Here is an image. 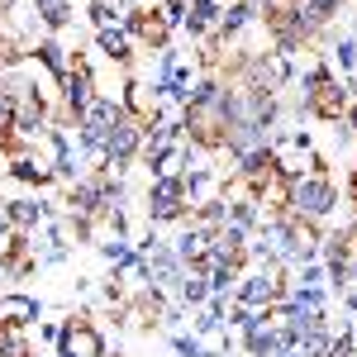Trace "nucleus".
I'll list each match as a JSON object with an SVG mask.
<instances>
[{
  "label": "nucleus",
  "instance_id": "5701e85b",
  "mask_svg": "<svg viewBox=\"0 0 357 357\" xmlns=\"http://www.w3.org/2000/svg\"><path fill=\"white\" fill-rule=\"evenodd\" d=\"M172 348H176V357H205V343L195 333H172Z\"/></svg>",
  "mask_w": 357,
  "mask_h": 357
},
{
  "label": "nucleus",
  "instance_id": "a211bd4d",
  "mask_svg": "<svg viewBox=\"0 0 357 357\" xmlns=\"http://www.w3.org/2000/svg\"><path fill=\"white\" fill-rule=\"evenodd\" d=\"M176 296H181V305H186V310L210 305V281H205V272H200V267H186L181 286H176Z\"/></svg>",
  "mask_w": 357,
  "mask_h": 357
},
{
  "label": "nucleus",
  "instance_id": "cd10ccee",
  "mask_svg": "<svg viewBox=\"0 0 357 357\" xmlns=\"http://www.w3.org/2000/svg\"><path fill=\"white\" fill-rule=\"evenodd\" d=\"M343 124H348V129H353V134H357V100H353V105H348V114H343Z\"/></svg>",
  "mask_w": 357,
  "mask_h": 357
},
{
  "label": "nucleus",
  "instance_id": "7ed1b4c3",
  "mask_svg": "<svg viewBox=\"0 0 357 357\" xmlns=\"http://www.w3.org/2000/svg\"><path fill=\"white\" fill-rule=\"evenodd\" d=\"M143 205H148V224H186L191 220V200H186V181H181V172H167V176H153L148 181V195H143Z\"/></svg>",
  "mask_w": 357,
  "mask_h": 357
},
{
  "label": "nucleus",
  "instance_id": "f03ea898",
  "mask_svg": "<svg viewBox=\"0 0 357 357\" xmlns=\"http://www.w3.org/2000/svg\"><path fill=\"white\" fill-rule=\"evenodd\" d=\"M119 119H124V105H119V96L100 91V96L91 100V110L77 119V153H82L86 162L105 153V138H110V129L119 124Z\"/></svg>",
  "mask_w": 357,
  "mask_h": 357
},
{
  "label": "nucleus",
  "instance_id": "39448f33",
  "mask_svg": "<svg viewBox=\"0 0 357 357\" xmlns=\"http://www.w3.org/2000/svg\"><path fill=\"white\" fill-rule=\"evenodd\" d=\"M138 153H143V119L124 114V119L110 129V138H105V153H100V167H96V172L124 176V172L138 162Z\"/></svg>",
  "mask_w": 357,
  "mask_h": 357
},
{
  "label": "nucleus",
  "instance_id": "6e6552de",
  "mask_svg": "<svg viewBox=\"0 0 357 357\" xmlns=\"http://www.w3.org/2000/svg\"><path fill=\"white\" fill-rule=\"evenodd\" d=\"M5 205V220L10 229H20V234H38V224L57 220V210L48 200H33V195H15V200H0Z\"/></svg>",
  "mask_w": 357,
  "mask_h": 357
},
{
  "label": "nucleus",
  "instance_id": "b1692460",
  "mask_svg": "<svg viewBox=\"0 0 357 357\" xmlns=\"http://www.w3.org/2000/svg\"><path fill=\"white\" fill-rule=\"evenodd\" d=\"M291 281H296V286H324V262H305V267H296Z\"/></svg>",
  "mask_w": 357,
  "mask_h": 357
},
{
  "label": "nucleus",
  "instance_id": "473e14b6",
  "mask_svg": "<svg viewBox=\"0 0 357 357\" xmlns=\"http://www.w3.org/2000/svg\"><path fill=\"white\" fill-rule=\"evenodd\" d=\"M353 86H357V82H353Z\"/></svg>",
  "mask_w": 357,
  "mask_h": 357
},
{
  "label": "nucleus",
  "instance_id": "393cba45",
  "mask_svg": "<svg viewBox=\"0 0 357 357\" xmlns=\"http://www.w3.org/2000/svg\"><path fill=\"white\" fill-rule=\"evenodd\" d=\"M33 329H38V338H43V343H62V324H53V319H38V324H33Z\"/></svg>",
  "mask_w": 357,
  "mask_h": 357
},
{
  "label": "nucleus",
  "instance_id": "f3484780",
  "mask_svg": "<svg viewBox=\"0 0 357 357\" xmlns=\"http://www.w3.org/2000/svg\"><path fill=\"white\" fill-rule=\"evenodd\" d=\"M329 67L343 77V82H357V38L353 33H343V38H333L329 48Z\"/></svg>",
  "mask_w": 357,
  "mask_h": 357
},
{
  "label": "nucleus",
  "instance_id": "9b49d317",
  "mask_svg": "<svg viewBox=\"0 0 357 357\" xmlns=\"http://www.w3.org/2000/svg\"><path fill=\"white\" fill-rule=\"evenodd\" d=\"M224 0H186V20H181V33H191V43H205L215 29H220Z\"/></svg>",
  "mask_w": 357,
  "mask_h": 357
},
{
  "label": "nucleus",
  "instance_id": "9d476101",
  "mask_svg": "<svg viewBox=\"0 0 357 357\" xmlns=\"http://www.w3.org/2000/svg\"><path fill=\"white\" fill-rule=\"evenodd\" d=\"M210 243H215V229L186 220L181 229H176V238H172V252L181 257V267H200V262H205V252H210Z\"/></svg>",
  "mask_w": 357,
  "mask_h": 357
},
{
  "label": "nucleus",
  "instance_id": "f257e3e1",
  "mask_svg": "<svg viewBox=\"0 0 357 357\" xmlns=\"http://www.w3.org/2000/svg\"><path fill=\"white\" fill-rule=\"evenodd\" d=\"M338 200H343V195H338V181H333L329 172H305L301 181L286 186V205H281V210H286L291 220L314 224V229H319V224L333 220Z\"/></svg>",
  "mask_w": 357,
  "mask_h": 357
},
{
  "label": "nucleus",
  "instance_id": "7c9ffc66",
  "mask_svg": "<svg viewBox=\"0 0 357 357\" xmlns=\"http://www.w3.org/2000/svg\"><path fill=\"white\" fill-rule=\"evenodd\" d=\"M353 343H357V319H353Z\"/></svg>",
  "mask_w": 357,
  "mask_h": 357
},
{
  "label": "nucleus",
  "instance_id": "bb28decb",
  "mask_svg": "<svg viewBox=\"0 0 357 357\" xmlns=\"http://www.w3.org/2000/svg\"><path fill=\"white\" fill-rule=\"evenodd\" d=\"M10 281H15V272H10V262L0 257V291H10Z\"/></svg>",
  "mask_w": 357,
  "mask_h": 357
},
{
  "label": "nucleus",
  "instance_id": "c756f323",
  "mask_svg": "<svg viewBox=\"0 0 357 357\" xmlns=\"http://www.w3.org/2000/svg\"><path fill=\"white\" fill-rule=\"evenodd\" d=\"M353 38H357V10H353Z\"/></svg>",
  "mask_w": 357,
  "mask_h": 357
},
{
  "label": "nucleus",
  "instance_id": "2eb2a0df",
  "mask_svg": "<svg viewBox=\"0 0 357 357\" xmlns=\"http://www.w3.org/2000/svg\"><path fill=\"white\" fill-rule=\"evenodd\" d=\"M29 5H33L38 24L48 29V33H62V29L72 24V15H77V5H72V0H29Z\"/></svg>",
  "mask_w": 357,
  "mask_h": 357
},
{
  "label": "nucleus",
  "instance_id": "0eeeda50",
  "mask_svg": "<svg viewBox=\"0 0 357 357\" xmlns=\"http://www.w3.org/2000/svg\"><path fill=\"white\" fill-rule=\"evenodd\" d=\"M67 205H72V215L105 220V172H91L82 181H72V186H67Z\"/></svg>",
  "mask_w": 357,
  "mask_h": 357
},
{
  "label": "nucleus",
  "instance_id": "412c9836",
  "mask_svg": "<svg viewBox=\"0 0 357 357\" xmlns=\"http://www.w3.org/2000/svg\"><path fill=\"white\" fill-rule=\"evenodd\" d=\"M0 357H33V348H29V333L15 329V324H0Z\"/></svg>",
  "mask_w": 357,
  "mask_h": 357
},
{
  "label": "nucleus",
  "instance_id": "a878e982",
  "mask_svg": "<svg viewBox=\"0 0 357 357\" xmlns=\"http://www.w3.org/2000/svg\"><path fill=\"white\" fill-rule=\"evenodd\" d=\"M10 234H15V229H10V220H5V205H0V257H5V243H10Z\"/></svg>",
  "mask_w": 357,
  "mask_h": 357
},
{
  "label": "nucleus",
  "instance_id": "c85d7f7f",
  "mask_svg": "<svg viewBox=\"0 0 357 357\" xmlns=\"http://www.w3.org/2000/svg\"><path fill=\"white\" fill-rule=\"evenodd\" d=\"M353 286H357V252H353Z\"/></svg>",
  "mask_w": 357,
  "mask_h": 357
},
{
  "label": "nucleus",
  "instance_id": "1a4fd4ad",
  "mask_svg": "<svg viewBox=\"0 0 357 357\" xmlns=\"http://www.w3.org/2000/svg\"><path fill=\"white\" fill-rule=\"evenodd\" d=\"M62 343L72 348L77 357H105L110 353V343H105V333L96 329L91 319H82V314H72V319H62Z\"/></svg>",
  "mask_w": 357,
  "mask_h": 357
},
{
  "label": "nucleus",
  "instance_id": "dca6fc26",
  "mask_svg": "<svg viewBox=\"0 0 357 357\" xmlns=\"http://www.w3.org/2000/svg\"><path fill=\"white\" fill-rule=\"evenodd\" d=\"M5 172H10L15 181H24V186H38V191H43V186H53V172H48V162H38L33 153H20V158L5 167Z\"/></svg>",
  "mask_w": 357,
  "mask_h": 357
},
{
  "label": "nucleus",
  "instance_id": "20e7f679",
  "mask_svg": "<svg viewBox=\"0 0 357 357\" xmlns=\"http://www.w3.org/2000/svg\"><path fill=\"white\" fill-rule=\"evenodd\" d=\"M291 291V272H267V267H243L238 286H234V301L248 310H272L276 301H286Z\"/></svg>",
  "mask_w": 357,
  "mask_h": 357
},
{
  "label": "nucleus",
  "instance_id": "f8f14e48",
  "mask_svg": "<svg viewBox=\"0 0 357 357\" xmlns=\"http://www.w3.org/2000/svg\"><path fill=\"white\" fill-rule=\"evenodd\" d=\"M29 62H38V67L53 77V86H62V77L72 72V48H62L57 33H43V38L29 48Z\"/></svg>",
  "mask_w": 357,
  "mask_h": 357
},
{
  "label": "nucleus",
  "instance_id": "aec40b11",
  "mask_svg": "<svg viewBox=\"0 0 357 357\" xmlns=\"http://www.w3.org/2000/svg\"><path fill=\"white\" fill-rule=\"evenodd\" d=\"M286 301L296 305V310H324V305H329V291H324V286H296V281H291Z\"/></svg>",
  "mask_w": 357,
  "mask_h": 357
},
{
  "label": "nucleus",
  "instance_id": "6ab92c4d",
  "mask_svg": "<svg viewBox=\"0 0 357 357\" xmlns=\"http://www.w3.org/2000/svg\"><path fill=\"white\" fill-rule=\"evenodd\" d=\"M329 343H333V329H305V333H296V353H301V357H329Z\"/></svg>",
  "mask_w": 357,
  "mask_h": 357
},
{
  "label": "nucleus",
  "instance_id": "4468645a",
  "mask_svg": "<svg viewBox=\"0 0 357 357\" xmlns=\"http://www.w3.org/2000/svg\"><path fill=\"white\" fill-rule=\"evenodd\" d=\"M43 319V305L24 296V291H0V324H15V329H29Z\"/></svg>",
  "mask_w": 357,
  "mask_h": 357
},
{
  "label": "nucleus",
  "instance_id": "423d86ee",
  "mask_svg": "<svg viewBox=\"0 0 357 357\" xmlns=\"http://www.w3.org/2000/svg\"><path fill=\"white\" fill-rule=\"evenodd\" d=\"M57 91H62V119H82V114L91 110V100L100 96V91H96V67H91L86 57L72 53V72L62 77Z\"/></svg>",
  "mask_w": 357,
  "mask_h": 357
},
{
  "label": "nucleus",
  "instance_id": "ddd939ff",
  "mask_svg": "<svg viewBox=\"0 0 357 357\" xmlns=\"http://www.w3.org/2000/svg\"><path fill=\"white\" fill-rule=\"evenodd\" d=\"M96 53L105 57V62H114L119 72H129V67H134L138 43H134V38H129L119 24H110V29H96Z\"/></svg>",
  "mask_w": 357,
  "mask_h": 357
},
{
  "label": "nucleus",
  "instance_id": "4be33fe9",
  "mask_svg": "<svg viewBox=\"0 0 357 357\" xmlns=\"http://www.w3.org/2000/svg\"><path fill=\"white\" fill-rule=\"evenodd\" d=\"M91 24L96 29L119 24V5H114V0H91Z\"/></svg>",
  "mask_w": 357,
  "mask_h": 357
},
{
  "label": "nucleus",
  "instance_id": "2f4dec72",
  "mask_svg": "<svg viewBox=\"0 0 357 357\" xmlns=\"http://www.w3.org/2000/svg\"><path fill=\"white\" fill-rule=\"evenodd\" d=\"M105 357H119V353H105Z\"/></svg>",
  "mask_w": 357,
  "mask_h": 357
}]
</instances>
